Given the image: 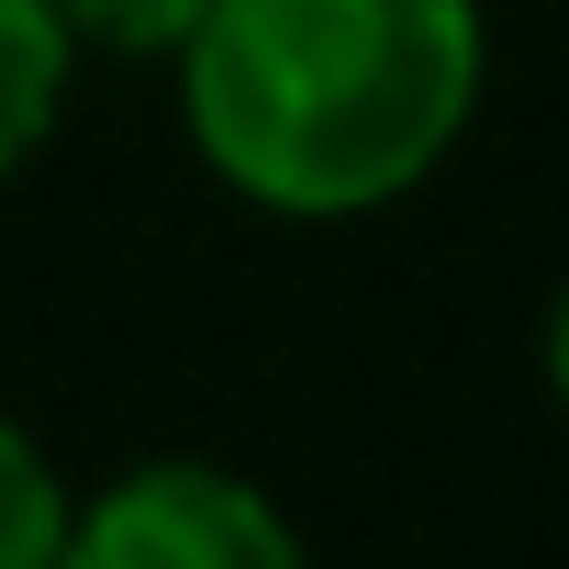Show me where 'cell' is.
<instances>
[{
  "label": "cell",
  "instance_id": "cell-1",
  "mask_svg": "<svg viewBox=\"0 0 569 569\" xmlns=\"http://www.w3.org/2000/svg\"><path fill=\"white\" fill-rule=\"evenodd\" d=\"M168 68L190 157L234 201L358 223L458 157L491 23L480 0H212Z\"/></svg>",
  "mask_w": 569,
  "mask_h": 569
},
{
  "label": "cell",
  "instance_id": "cell-2",
  "mask_svg": "<svg viewBox=\"0 0 569 569\" xmlns=\"http://www.w3.org/2000/svg\"><path fill=\"white\" fill-rule=\"evenodd\" d=\"M57 569H313V547L223 458H134L68 502Z\"/></svg>",
  "mask_w": 569,
  "mask_h": 569
},
{
  "label": "cell",
  "instance_id": "cell-3",
  "mask_svg": "<svg viewBox=\"0 0 569 569\" xmlns=\"http://www.w3.org/2000/svg\"><path fill=\"white\" fill-rule=\"evenodd\" d=\"M68 90H79V46L57 23V0H0V190L57 146Z\"/></svg>",
  "mask_w": 569,
  "mask_h": 569
},
{
  "label": "cell",
  "instance_id": "cell-4",
  "mask_svg": "<svg viewBox=\"0 0 569 569\" xmlns=\"http://www.w3.org/2000/svg\"><path fill=\"white\" fill-rule=\"evenodd\" d=\"M68 480H57V458L0 413V569H57V536H68Z\"/></svg>",
  "mask_w": 569,
  "mask_h": 569
},
{
  "label": "cell",
  "instance_id": "cell-5",
  "mask_svg": "<svg viewBox=\"0 0 569 569\" xmlns=\"http://www.w3.org/2000/svg\"><path fill=\"white\" fill-rule=\"evenodd\" d=\"M201 12H212V0H57L68 46L79 57H112V68H168Z\"/></svg>",
  "mask_w": 569,
  "mask_h": 569
},
{
  "label": "cell",
  "instance_id": "cell-6",
  "mask_svg": "<svg viewBox=\"0 0 569 569\" xmlns=\"http://www.w3.org/2000/svg\"><path fill=\"white\" fill-rule=\"evenodd\" d=\"M536 369H547V391H558V413H569V279L547 291V336H536Z\"/></svg>",
  "mask_w": 569,
  "mask_h": 569
}]
</instances>
